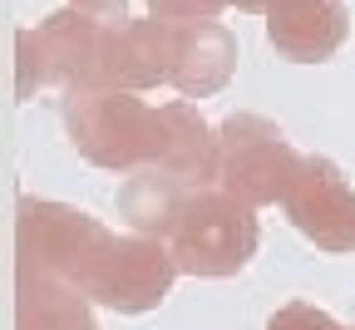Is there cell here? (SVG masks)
<instances>
[{
	"label": "cell",
	"mask_w": 355,
	"mask_h": 330,
	"mask_svg": "<svg viewBox=\"0 0 355 330\" xmlns=\"http://www.w3.org/2000/svg\"><path fill=\"white\" fill-rule=\"evenodd\" d=\"M257 217H252V202L232 198L227 187H193V193L178 202L163 242L173 247L178 266L193 271V276H232L252 261L257 252Z\"/></svg>",
	"instance_id": "2"
},
{
	"label": "cell",
	"mask_w": 355,
	"mask_h": 330,
	"mask_svg": "<svg viewBox=\"0 0 355 330\" xmlns=\"http://www.w3.org/2000/svg\"><path fill=\"white\" fill-rule=\"evenodd\" d=\"M266 330H340V325L326 311H316V306H282Z\"/></svg>",
	"instance_id": "12"
},
{
	"label": "cell",
	"mask_w": 355,
	"mask_h": 330,
	"mask_svg": "<svg viewBox=\"0 0 355 330\" xmlns=\"http://www.w3.org/2000/svg\"><path fill=\"white\" fill-rule=\"evenodd\" d=\"M237 69V35L217 20H168V84L207 99Z\"/></svg>",
	"instance_id": "7"
},
{
	"label": "cell",
	"mask_w": 355,
	"mask_h": 330,
	"mask_svg": "<svg viewBox=\"0 0 355 330\" xmlns=\"http://www.w3.org/2000/svg\"><path fill=\"white\" fill-rule=\"evenodd\" d=\"M64 128L79 158L99 168L139 173L163 158V109L133 99V89H69Z\"/></svg>",
	"instance_id": "1"
},
{
	"label": "cell",
	"mask_w": 355,
	"mask_h": 330,
	"mask_svg": "<svg viewBox=\"0 0 355 330\" xmlns=\"http://www.w3.org/2000/svg\"><path fill=\"white\" fill-rule=\"evenodd\" d=\"M217 138L202 123V114L193 104H163V158L153 163L158 173H168L183 187H207L217 182Z\"/></svg>",
	"instance_id": "9"
},
{
	"label": "cell",
	"mask_w": 355,
	"mask_h": 330,
	"mask_svg": "<svg viewBox=\"0 0 355 330\" xmlns=\"http://www.w3.org/2000/svg\"><path fill=\"white\" fill-rule=\"evenodd\" d=\"M282 207L321 252H355V187L331 158H306Z\"/></svg>",
	"instance_id": "6"
},
{
	"label": "cell",
	"mask_w": 355,
	"mask_h": 330,
	"mask_svg": "<svg viewBox=\"0 0 355 330\" xmlns=\"http://www.w3.org/2000/svg\"><path fill=\"white\" fill-rule=\"evenodd\" d=\"M350 35L345 0H282L266 10V40L272 50L296 64H321L331 60Z\"/></svg>",
	"instance_id": "8"
},
{
	"label": "cell",
	"mask_w": 355,
	"mask_h": 330,
	"mask_svg": "<svg viewBox=\"0 0 355 330\" xmlns=\"http://www.w3.org/2000/svg\"><path fill=\"white\" fill-rule=\"evenodd\" d=\"M79 10H94V15H109V20H123V6L128 0H74Z\"/></svg>",
	"instance_id": "13"
},
{
	"label": "cell",
	"mask_w": 355,
	"mask_h": 330,
	"mask_svg": "<svg viewBox=\"0 0 355 330\" xmlns=\"http://www.w3.org/2000/svg\"><path fill=\"white\" fill-rule=\"evenodd\" d=\"M178 271L183 266H178V257L163 237H144V232L139 237H114L109 257L99 261L84 296H94V301H104L123 315H139V311H148L168 296Z\"/></svg>",
	"instance_id": "5"
},
{
	"label": "cell",
	"mask_w": 355,
	"mask_h": 330,
	"mask_svg": "<svg viewBox=\"0 0 355 330\" xmlns=\"http://www.w3.org/2000/svg\"><path fill=\"white\" fill-rule=\"evenodd\" d=\"M227 0H148V15L158 20H212Z\"/></svg>",
	"instance_id": "11"
},
{
	"label": "cell",
	"mask_w": 355,
	"mask_h": 330,
	"mask_svg": "<svg viewBox=\"0 0 355 330\" xmlns=\"http://www.w3.org/2000/svg\"><path fill=\"white\" fill-rule=\"evenodd\" d=\"M217 187H227L232 198L266 207V202H282L286 187L301 173V153L286 144V133L277 123H266L257 114H232L227 123L217 128Z\"/></svg>",
	"instance_id": "4"
},
{
	"label": "cell",
	"mask_w": 355,
	"mask_h": 330,
	"mask_svg": "<svg viewBox=\"0 0 355 330\" xmlns=\"http://www.w3.org/2000/svg\"><path fill=\"white\" fill-rule=\"evenodd\" d=\"M15 247H20L25 271H44V276H60L69 286L89 291L99 261L114 247V232L99 227L89 212H74L60 202H20Z\"/></svg>",
	"instance_id": "3"
},
{
	"label": "cell",
	"mask_w": 355,
	"mask_h": 330,
	"mask_svg": "<svg viewBox=\"0 0 355 330\" xmlns=\"http://www.w3.org/2000/svg\"><path fill=\"white\" fill-rule=\"evenodd\" d=\"M79 296H84V291L69 286V281L20 266V311H15V330H94V320H89V311H84Z\"/></svg>",
	"instance_id": "10"
}]
</instances>
